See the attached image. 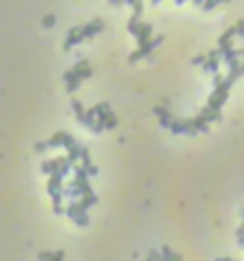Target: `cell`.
Returning a JSON list of instances; mask_svg holds the SVG:
<instances>
[{
	"mask_svg": "<svg viewBox=\"0 0 244 261\" xmlns=\"http://www.w3.org/2000/svg\"><path fill=\"white\" fill-rule=\"evenodd\" d=\"M62 76H64V83H66V90H69V93H74V90L83 83L85 78L93 76V66H90L88 60H81L78 65H74L71 69H66Z\"/></svg>",
	"mask_w": 244,
	"mask_h": 261,
	"instance_id": "1",
	"label": "cell"
},
{
	"mask_svg": "<svg viewBox=\"0 0 244 261\" xmlns=\"http://www.w3.org/2000/svg\"><path fill=\"white\" fill-rule=\"evenodd\" d=\"M71 109H74L76 121H78V124H83V126H88L93 133H102V130H107L105 126L97 121V117L93 114V109H85L78 100H71Z\"/></svg>",
	"mask_w": 244,
	"mask_h": 261,
	"instance_id": "2",
	"label": "cell"
},
{
	"mask_svg": "<svg viewBox=\"0 0 244 261\" xmlns=\"http://www.w3.org/2000/svg\"><path fill=\"white\" fill-rule=\"evenodd\" d=\"M213 83H216V88H213V93H211V98H209V107L211 109H221L225 105V100H228V95H230V88H233V83L228 81V78L223 76H213Z\"/></svg>",
	"mask_w": 244,
	"mask_h": 261,
	"instance_id": "3",
	"label": "cell"
},
{
	"mask_svg": "<svg viewBox=\"0 0 244 261\" xmlns=\"http://www.w3.org/2000/svg\"><path fill=\"white\" fill-rule=\"evenodd\" d=\"M41 171L45 176L60 174L64 178L69 171H74V164L69 162V157H57V159H48V162H43L41 164Z\"/></svg>",
	"mask_w": 244,
	"mask_h": 261,
	"instance_id": "4",
	"label": "cell"
},
{
	"mask_svg": "<svg viewBox=\"0 0 244 261\" xmlns=\"http://www.w3.org/2000/svg\"><path fill=\"white\" fill-rule=\"evenodd\" d=\"M128 31L135 36L138 45L149 43V41L154 38V36H152V26H149L147 22H142L140 17H130V22H128Z\"/></svg>",
	"mask_w": 244,
	"mask_h": 261,
	"instance_id": "5",
	"label": "cell"
},
{
	"mask_svg": "<svg viewBox=\"0 0 244 261\" xmlns=\"http://www.w3.org/2000/svg\"><path fill=\"white\" fill-rule=\"evenodd\" d=\"M93 114H95L97 121H100L105 129H117L119 119H117V114L112 112V107H109L107 102H97L95 107H93Z\"/></svg>",
	"mask_w": 244,
	"mask_h": 261,
	"instance_id": "6",
	"label": "cell"
},
{
	"mask_svg": "<svg viewBox=\"0 0 244 261\" xmlns=\"http://www.w3.org/2000/svg\"><path fill=\"white\" fill-rule=\"evenodd\" d=\"M66 216L71 218L76 226H88V223H90V218H88V209L81 204V199H74V202L66 207Z\"/></svg>",
	"mask_w": 244,
	"mask_h": 261,
	"instance_id": "7",
	"label": "cell"
},
{
	"mask_svg": "<svg viewBox=\"0 0 244 261\" xmlns=\"http://www.w3.org/2000/svg\"><path fill=\"white\" fill-rule=\"evenodd\" d=\"M161 43H164V36H154V38H152L149 43L138 45V48L133 50V55H130L128 60H130V62H138V60H145V57H149V55L154 53V48H157V45H161Z\"/></svg>",
	"mask_w": 244,
	"mask_h": 261,
	"instance_id": "8",
	"label": "cell"
},
{
	"mask_svg": "<svg viewBox=\"0 0 244 261\" xmlns=\"http://www.w3.org/2000/svg\"><path fill=\"white\" fill-rule=\"evenodd\" d=\"M169 130L173 133V135H194V133H197L192 119H173L171 121V126H169Z\"/></svg>",
	"mask_w": 244,
	"mask_h": 261,
	"instance_id": "9",
	"label": "cell"
},
{
	"mask_svg": "<svg viewBox=\"0 0 244 261\" xmlns=\"http://www.w3.org/2000/svg\"><path fill=\"white\" fill-rule=\"evenodd\" d=\"M221 62H223V55H221V50H211V53H206V57H204L202 69H204V71H209V74H218V66H221Z\"/></svg>",
	"mask_w": 244,
	"mask_h": 261,
	"instance_id": "10",
	"label": "cell"
},
{
	"mask_svg": "<svg viewBox=\"0 0 244 261\" xmlns=\"http://www.w3.org/2000/svg\"><path fill=\"white\" fill-rule=\"evenodd\" d=\"M74 142L76 140L71 138V133H66V130H57L53 138L48 140V145H50L53 150H57V147H64V150H66V147H69V145H74Z\"/></svg>",
	"mask_w": 244,
	"mask_h": 261,
	"instance_id": "11",
	"label": "cell"
},
{
	"mask_svg": "<svg viewBox=\"0 0 244 261\" xmlns=\"http://www.w3.org/2000/svg\"><path fill=\"white\" fill-rule=\"evenodd\" d=\"M78 43H83V31H81V26H71L69 33H66V38H64V50H74Z\"/></svg>",
	"mask_w": 244,
	"mask_h": 261,
	"instance_id": "12",
	"label": "cell"
},
{
	"mask_svg": "<svg viewBox=\"0 0 244 261\" xmlns=\"http://www.w3.org/2000/svg\"><path fill=\"white\" fill-rule=\"evenodd\" d=\"M81 31H83V41H90V38H95L100 31H105V22H102V19H93V22L83 24Z\"/></svg>",
	"mask_w": 244,
	"mask_h": 261,
	"instance_id": "13",
	"label": "cell"
},
{
	"mask_svg": "<svg viewBox=\"0 0 244 261\" xmlns=\"http://www.w3.org/2000/svg\"><path fill=\"white\" fill-rule=\"evenodd\" d=\"M83 152H85V147H83V145H78V142H74V145H69V147H66V157H69V162H71V164L81 162Z\"/></svg>",
	"mask_w": 244,
	"mask_h": 261,
	"instance_id": "14",
	"label": "cell"
},
{
	"mask_svg": "<svg viewBox=\"0 0 244 261\" xmlns=\"http://www.w3.org/2000/svg\"><path fill=\"white\" fill-rule=\"evenodd\" d=\"M154 117L159 119V124L164 126V129H169L171 121L176 119V117H173V114H171V112H169L166 107H154Z\"/></svg>",
	"mask_w": 244,
	"mask_h": 261,
	"instance_id": "15",
	"label": "cell"
},
{
	"mask_svg": "<svg viewBox=\"0 0 244 261\" xmlns=\"http://www.w3.org/2000/svg\"><path fill=\"white\" fill-rule=\"evenodd\" d=\"M199 114H202V117L209 121V124H213V121H221V109H211L209 105H206V107H204Z\"/></svg>",
	"mask_w": 244,
	"mask_h": 261,
	"instance_id": "16",
	"label": "cell"
},
{
	"mask_svg": "<svg viewBox=\"0 0 244 261\" xmlns=\"http://www.w3.org/2000/svg\"><path fill=\"white\" fill-rule=\"evenodd\" d=\"M192 124H194V130H197V133H206V130H209V126H211V124L204 119L202 114H197V117L192 119Z\"/></svg>",
	"mask_w": 244,
	"mask_h": 261,
	"instance_id": "17",
	"label": "cell"
},
{
	"mask_svg": "<svg viewBox=\"0 0 244 261\" xmlns=\"http://www.w3.org/2000/svg\"><path fill=\"white\" fill-rule=\"evenodd\" d=\"M161 254H164V261H183L181 254H178V252H173L169 245H164V247H161Z\"/></svg>",
	"mask_w": 244,
	"mask_h": 261,
	"instance_id": "18",
	"label": "cell"
},
{
	"mask_svg": "<svg viewBox=\"0 0 244 261\" xmlns=\"http://www.w3.org/2000/svg\"><path fill=\"white\" fill-rule=\"evenodd\" d=\"M223 2H230V0H204L202 2V10L209 12V10H216L218 5H223Z\"/></svg>",
	"mask_w": 244,
	"mask_h": 261,
	"instance_id": "19",
	"label": "cell"
},
{
	"mask_svg": "<svg viewBox=\"0 0 244 261\" xmlns=\"http://www.w3.org/2000/svg\"><path fill=\"white\" fill-rule=\"evenodd\" d=\"M81 204H83L85 209L95 207V204H97V195H95V193H90V195H83V197H81Z\"/></svg>",
	"mask_w": 244,
	"mask_h": 261,
	"instance_id": "20",
	"label": "cell"
},
{
	"mask_svg": "<svg viewBox=\"0 0 244 261\" xmlns=\"http://www.w3.org/2000/svg\"><path fill=\"white\" fill-rule=\"evenodd\" d=\"M147 261H164V254H161V250H149L147 252Z\"/></svg>",
	"mask_w": 244,
	"mask_h": 261,
	"instance_id": "21",
	"label": "cell"
},
{
	"mask_svg": "<svg viewBox=\"0 0 244 261\" xmlns=\"http://www.w3.org/2000/svg\"><path fill=\"white\" fill-rule=\"evenodd\" d=\"M48 147H50V145H48V140H38V142H36V147H33V150H36V152L41 154V152H45Z\"/></svg>",
	"mask_w": 244,
	"mask_h": 261,
	"instance_id": "22",
	"label": "cell"
},
{
	"mask_svg": "<svg viewBox=\"0 0 244 261\" xmlns=\"http://www.w3.org/2000/svg\"><path fill=\"white\" fill-rule=\"evenodd\" d=\"M83 166H85V171H88V176H97V171H100V169H97L93 162H90V164H83Z\"/></svg>",
	"mask_w": 244,
	"mask_h": 261,
	"instance_id": "23",
	"label": "cell"
},
{
	"mask_svg": "<svg viewBox=\"0 0 244 261\" xmlns=\"http://www.w3.org/2000/svg\"><path fill=\"white\" fill-rule=\"evenodd\" d=\"M233 29H235V36H242V38H244V19H242V22L235 24Z\"/></svg>",
	"mask_w": 244,
	"mask_h": 261,
	"instance_id": "24",
	"label": "cell"
},
{
	"mask_svg": "<svg viewBox=\"0 0 244 261\" xmlns=\"http://www.w3.org/2000/svg\"><path fill=\"white\" fill-rule=\"evenodd\" d=\"M53 254L55 252H41V254H38V261H53Z\"/></svg>",
	"mask_w": 244,
	"mask_h": 261,
	"instance_id": "25",
	"label": "cell"
},
{
	"mask_svg": "<svg viewBox=\"0 0 244 261\" xmlns=\"http://www.w3.org/2000/svg\"><path fill=\"white\" fill-rule=\"evenodd\" d=\"M237 242H240V245H244V221H242V226L237 228Z\"/></svg>",
	"mask_w": 244,
	"mask_h": 261,
	"instance_id": "26",
	"label": "cell"
},
{
	"mask_svg": "<svg viewBox=\"0 0 244 261\" xmlns=\"http://www.w3.org/2000/svg\"><path fill=\"white\" fill-rule=\"evenodd\" d=\"M53 24H55V17H53V14H48V17L43 19V26H48V29H50Z\"/></svg>",
	"mask_w": 244,
	"mask_h": 261,
	"instance_id": "27",
	"label": "cell"
},
{
	"mask_svg": "<svg viewBox=\"0 0 244 261\" xmlns=\"http://www.w3.org/2000/svg\"><path fill=\"white\" fill-rule=\"evenodd\" d=\"M204 57H206V55H197V57H194V60H192V65L202 66V65H204Z\"/></svg>",
	"mask_w": 244,
	"mask_h": 261,
	"instance_id": "28",
	"label": "cell"
},
{
	"mask_svg": "<svg viewBox=\"0 0 244 261\" xmlns=\"http://www.w3.org/2000/svg\"><path fill=\"white\" fill-rule=\"evenodd\" d=\"M53 261H64V252H62V250L55 252V254H53Z\"/></svg>",
	"mask_w": 244,
	"mask_h": 261,
	"instance_id": "29",
	"label": "cell"
},
{
	"mask_svg": "<svg viewBox=\"0 0 244 261\" xmlns=\"http://www.w3.org/2000/svg\"><path fill=\"white\" fill-rule=\"evenodd\" d=\"M109 2H112V5H123L126 0H109Z\"/></svg>",
	"mask_w": 244,
	"mask_h": 261,
	"instance_id": "30",
	"label": "cell"
},
{
	"mask_svg": "<svg viewBox=\"0 0 244 261\" xmlns=\"http://www.w3.org/2000/svg\"><path fill=\"white\" fill-rule=\"evenodd\" d=\"M216 261H237V259H228V257H218Z\"/></svg>",
	"mask_w": 244,
	"mask_h": 261,
	"instance_id": "31",
	"label": "cell"
},
{
	"mask_svg": "<svg viewBox=\"0 0 244 261\" xmlns=\"http://www.w3.org/2000/svg\"><path fill=\"white\" fill-rule=\"evenodd\" d=\"M128 5H130V7H133V5H135V2H138V0H126Z\"/></svg>",
	"mask_w": 244,
	"mask_h": 261,
	"instance_id": "32",
	"label": "cell"
},
{
	"mask_svg": "<svg viewBox=\"0 0 244 261\" xmlns=\"http://www.w3.org/2000/svg\"><path fill=\"white\" fill-rule=\"evenodd\" d=\"M240 65H242V69H244V57H242V62H240Z\"/></svg>",
	"mask_w": 244,
	"mask_h": 261,
	"instance_id": "33",
	"label": "cell"
},
{
	"mask_svg": "<svg viewBox=\"0 0 244 261\" xmlns=\"http://www.w3.org/2000/svg\"><path fill=\"white\" fill-rule=\"evenodd\" d=\"M176 2H178V5H181V2H185V0H176Z\"/></svg>",
	"mask_w": 244,
	"mask_h": 261,
	"instance_id": "34",
	"label": "cell"
},
{
	"mask_svg": "<svg viewBox=\"0 0 244 261\" xmlns=\"http://www.w3.org/2000/svg\"><path fill=\"white\" fill-rule=\"evenodd\" d=\"M242 216H244V209H242Z\"/></svg>",
	"mask_w": 244,
	"mask_h": 261,
	"instance_id": "35",
	"label": "cell"
},
{
	"mask_svg": "<svg viewBox=\"0 0 244 261\" xmlns=\"http://www.w3.org/2000/svg\"><path fill=\"white\" fill-rule=\"evenodd\" d=\"M154 2H159V0H154Z\"/></svg>",
	"mask_w": 244,
	"mask_h": 261,
	"instance_id": "36",
	"label": "cell"
},
{
	"mask_svg": "<svg viewBox=\"0 0 244 261\" xmlns=\"http://www.w3.org/2000/svg\"><path fill=\"white\" fill-rule=\"evenodd\" d=\"M145 261H147V259H145Z\"/></svg>",
	"mask_w": 244,
	"mask_h": 261,
	"instance_id": "37",
	"label": "cell"
}]
</instances>
